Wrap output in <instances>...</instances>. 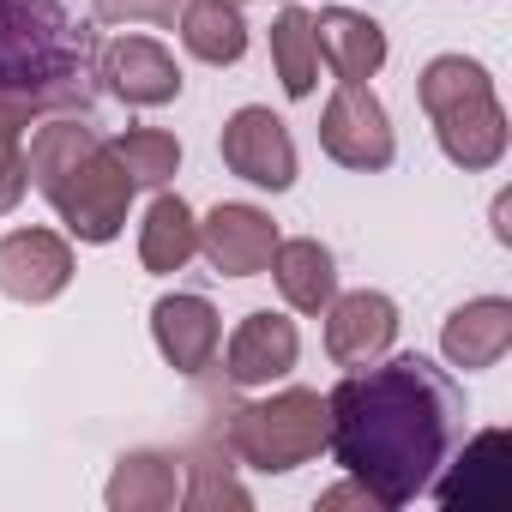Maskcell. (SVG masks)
I'll use <instances>...</instances> for the list:
<instances>
[{"label": "cell", "instance_id": "obj_1", "mask_svg": "<svg viewBox=\"0 0 512 512\" xmlns=\"http://www.w3.org/2000/svg\"><path fill=\"white\" fill-rule=\"evenodd\" d=\"M326 416H332L326 446L386 512L428 494V482L464 440V392L428 356L350 368L326 398Z\"/></svg>", "mask_w": 512, "mask_h": 512}, {"label": "cell", "instance_id": "obj_2", "mask_svg": "<svg viewBox=\"0 0 512 512\" xmlns=\"http://www.w3.org/2000/svg\"><path fill=\"white\" fill-rule=\"evenodd\" d=\"M97 49L73 31L61 0H0V109L31 121L55 109H91Z\"/></svg>", "mask_w": 512, "mask_h": 512}, {"label": "cell", "instance_id": "obj_3", "mask_svg": "<svg viewBox=\"0 0 512 512\" xmlns=\"http://www.w3.org/2000/svg\"><path fill=\"white\" fill-rule=\"evenodd\" d=\"M25 181L43 187V199L61 211V223L79 241H115L127 223V199L133 181L115 163L109 139H97L79 121H49L37 127L31 151H25Z\"/></svg>", "mask_w": 512, "mask_h": 512}, {"label": "cell", "instance_id": "obj_4", "mask_svg": "<svg viewBox=\"0 0 512 512\" xmlns=\"http://www.w3.org/2000/svg\"><path fill=\"white\" fill-rule=\"evenodd\" d=\"M422 109L440 133V151L458 169H494L506 157V115L494 103V85L476 61L464 55H440L422 67Z\"/></svg>", "mask_w": 512, "mask_h": 512}, {"label": "cell", "instance_id": "obj_5", "mask_svg": "<svg viewBox=\"0 0 512 512\" xmlns=\"http://www.w3.org/2000/svg\"><path fill=\"white\" fill-rule=\"evenodd\" d=\"M326 434H332L326 398L302 392V386L284 398H266V404H235V410H223V428H217V440L253 470H296L326 446Z\"/></svg>", "mask_w": 512, "mask_h": 512}, {"label": "cell", "instance_id": "obj_6", "mask_svg": "<svg viewBox=\"0 0 512 512\" xmlns=\"http://www.w3.org/2000/svg\"><path fill=\"white\" fill-rule=\"evenodd\" d=\"M320 145L326 157H338L344 169H386L398 139H392V121L380 109V97L368 85H338L326 115H320Z\"/></svg>", "mask_w": 512, "mask_h": 512}, {"label": "cell", "instance_id": "obj_7", "mask_svg": "<svg viewBox=\"0 0 512 512\" xmlns=\"http://www.w3.org/2000/svg\"><path fill=\"white\" fill-rule=\"evenodd\" d=\"M223 163H229L241 181H253V187L284 193V187L296 181V145H290V127H284L272 109H260V103L235 109V115L223 121Z\"/></svg>", "mask_w": 512, "mask_h": 512}, {"label": "cell", "instance_id": "obj_8", "mask_svg": "<svg viewBox=\"0 0 512 512\" xmlns=\"http://www.w3.org/2000/svg\"><path fill=\"white\" fill-rule=\"evenodd\" d=\"M398 338V308L380 290H350L326 302V350L338 368H368L392 350Z\"/></svg>", "mask_w": 512, "mask_h": 512}, {"label": "cell", "instance_id": "obj_9", "mask_svg": "<svg viewBox=\"0 0 512 512\" xmlns=\"http://www.w3.org/2000/svg\"><path fill=\"white\" fill-rule=\"evenodd\" d=\"M97 79H109V91L127 97V103H139V109H157V103L181 97V67L151 37H115V43H103L97 49Z\"/></svg>", "mask_w": 512, "mask_h": 512}, {"label": "cell", "instance_id": "obj_10", "mask_svg": "<svg viewBox=\"0 0 512 512\" xmlns=\"http://www.w3.org/2000/svg\"><path fill=\"white\" fill-rule=\"evenodd\" d=\"M199 247H205V260H211L223 278H253V272L272 266L278 223H272L260 205H217V211L199 223Z\"/></svg>", "mask_w": 512, "mask_h": 512}, {"label": "cell", "instance_id": "obj_11", "mask_svg": "<svg viewBox=\"0 0 512 512\" xmlns=\"http://www.w3.org/2000/svg\"><path fill=\"white\" fill-rule=\"evenodd\" d=\"M73 278V247L49 229H13L0 241V296L13 302H49Z\"/></svg>", "mask_w": 512, "mask_h": 512}, {"label": "cell", "instance_id": "obj_12", "mask_svg": "<svg viewBox=\"0 0 512 512\" xmlns=\"http://www.w3.org/2000/svg\"><path fill=\"white\" fill-rule=\"evenodd\" d=\"M296 356H302L296 320H284V314L266 308V314H247L235 326V338L223 350V374L235 386H272V380H284L296 368Z\"/></svg>", "mask_w": 512, "mask_h": 512}, {"label": "cell", "instance_id": "obj_13", "mask_svg": "<svg viewBox=\"0 0 512 512\" xmlns=\"http://www.w3.org/2000/svg\"><path fill=\"white\" fill-rule=\"evenodd\" d=\"M151 332H157V350L169 356L175 374H205L217 356V338H223L217 308L205 296H163L151 308Z\"/></svg>", "mask_w": 512, "mask_h": 512}, {"label": "cell", "instance_id": "obj_14", "mask_svg": "<svg viewBox=\"0 0 512 512\" xmlns=\"http://www.w3.org/2000/svg\"><path fill=\"white\" fill-rule=\"evenodd\" d=\"M428 494L440 506H506V428H482L458 452V464L428 482Z\"/></svg>", "mask_w": 512, "mask_h": 512}, {"label": "cell", "instance_id": "obj_15", "mask_svg": "<svg viewBox=\"0 0 512 512\" xmlns=\"http://www.w3.org/2000/svg\"><path fill=\"white\" fill-rule=\"evenodd\" d=\"M314 43H320V55L332 61L338 85H362V79H374V73L386 67V31H380L374 19L350 13V7H326V13L314 19Z\"/></svg>", "mask_w": 512, "mask_h": 512}, {"label": "cell", "instance_id": "obj_16", "mask_svg": "<svg viewBox=\"0 0 512 512\" xmlns=\"http://www.w3.org/2000/svg\"><path fill=\"white\" fill-rule=\"evenodd\" d=\"M440 344H446V362H452V368H494V362L506 356V344H512V302H506V296L464 302V308L446 320Z\"/></svg>", "mask_w": 512, "mask_h": 512}, {"label": "cell", "instance_id": "obj_17", "mask_svg": "<svg viewBox=\"0 0 512 512\" xmlns=\"http://www.w3.org/2000/svg\"><path fill=\"white\" fill-rule=\"evenodd\" d=\"M272 278L296 314H320L338 296V266L320 241H278L272 247Z\"/></svg>", "mask_w": 512, "mask_h": 512}, {"label": "cell", "instance_id": "obj_18", "mask_svg": "<svg viewBox=\"0 0 512 512\" xmlns=\"http://www.w3.org/2000/svg\"><path fill=\"white\" fill-rule=\"evenodd\" d=\"M193 253H199V223H193L187 199H181V193H157L151 211H145V235H139L145 272H157V278H163V272H181Z\"/></svg>", "mask_w": 512, "mask_h": 512}, {"label": "cell", "instance_id": "obj_19", "mask_svg": "<svg viewBox=\"0 0 512 512\" xmlns=\"http://www.w3.org/2000/svg\"><path fill=\"white\" fill-rule=\"evenodd\" d=\"M181 43L205 67H235L247 55V25L235 0H187L181 7Z\"/></svg>", "mask_w": 512, "mask_h": 512}, {"label": "cell", "instance_id": "obj_20", "mask_svg": "<svg viewBox=\"0 0 512 512\" xmlns=\"http://www.w3.org/2000/svg\"><path fill=\"white\" fill-rule=\"evenodd\" d=\"M181 494V464L169 452H133L109 476V506L115 512H163Z\"/></svg>", "mask_w": 512, "mask_h": 512}, {"label": "cell", "instance_id": "obj_21", "mask_svg": "<svg viewBox=\"0 0 512 512\" xmlns=\"http://www.w3.org/2000/svg\"><path fill=\"white\" fill-rule=\"evenodd\" d=\"M272 61H278V79H284L290 97H314V79H320L314 13H302V7L278 13V25H272Z\"/></svg>", "mask_w": 512, "mask_h": 512}, {"label": "cell", "instance_id": "obj_22", "mask_svg": "<svg viewBox=\"0 0 512 512\" xmlns=\"http://www.w3.org/2000/svg\"><path fill=\"white\" fill-rule=\"evenodd\" d=\"M109 151H115V163L127 169L133 187H163V181L181 169V145H175V133H157V127H133V133L109 139Z\"/></svg>", "mask_w": 512, "mask_h": 512}, {"label": "cell", "instance_id": "obj_23", "mask_svg": "<svg viewBox=\"0 0 512 512\" xmlns=\"http://www.w3.org/2000/svg\"><path fill=\"white\" fill-rule=\"evenodd\" d=\"M187 470H193V488H187V506H217V500H229V506H247V488L229 476V458H223V440H205L193 458H187Z\"/></svg>", "mask_w": 512, "mask_h": 512}, {"label": "cell", "instance_id": "obj_24", "mask_svg": "<svg viewBox=\"0 0 512 512\" xmlns=\"http://www.w3.org/2000/svg\"><path fill=\"white\" fill-rule=\"evenodd\" d=\"M25 121L0 109V217H7L25 199V145H19Z\"/></svg>", "mask_w": 512, "mask_h": 512}, {"label": "cell", "instance_id": "obj_25", "mask_svg": "<svg viewBox=\"0 0 512 512\" xmlns=\"http://www.w3.org/2000/svg\"><path fill=\"white\" fill-rule=\"evenodd\" d=\"M320 506H368V512H386L362 482H356V488H332V494H320Z\"/></svg>", "mask_w": 512, "mask_h": 512}, {"label": "cell", "instance_id": "obj_26", "mask_svg": "<svg viewBox=\"0 0 512 512\" xmlns=\"http://www.w3.org/2000/svg\"><path fill=\"white\" fill-rule=\"evenodd\" d=\"M235 7H241V0H235Z\"/></svg>", "mask_w": 512, "mask_h": 512}]
</instances>
